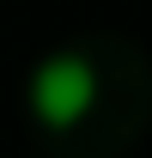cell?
I'll list each match as a JSON object with an SVG mask.
<instances>
[{"mask_svg": "<svg viewBox=\"0 0 152 158\" xmlns=\"http://www.w3.org/2000/svg\"><path fill=\"white\" fill-rule=\"evenodd\" d=\"M24 103H31V116L43 128H79V122L97 110V67L73 49H55V55H43L31 67V85H24Z\"/></svg>", "mask_w": 152, "mask_h": 158, "instance_id": "obj_1", "label": "cell"}]
</instances>
